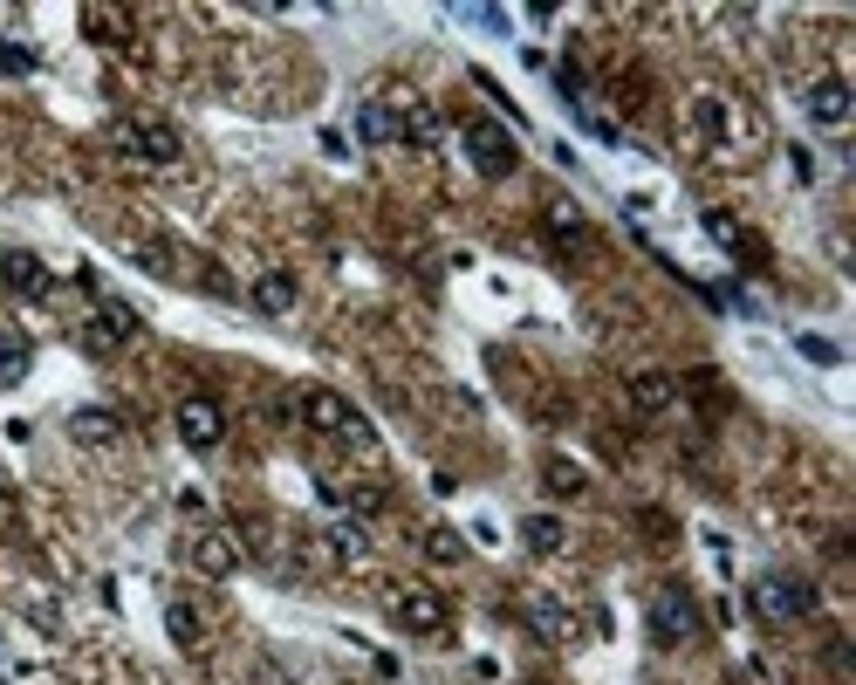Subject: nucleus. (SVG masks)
Masks as SVG:
<instances>
[{"mask_svg":"<svg viewBox=\"0 0 856 685\" xmlns=\"http://www.w3.org/2000/svg\"><path fill=\"white\" fill-rule=\"evenodd\" d=\"M548 494H583V466H568V460H548Z\"/></svg>","mask_w":856,"mask_h":685,"instance_id":"nucleus-23","label":"nucleus"},{"mask_svg":"<svg viewBox=\"0 0 856 685\" xmlns=\"http://www.w3.org/2000/svg\"><path fill=\"white\" fill-rule=\"evenodd\" d=\"M69 439L75 446H117V439H124V419L103 412V405H83V412H69Z\"/></svg>","mask_w":856,"mask_h":685,"instance_id":"nucleus-12","label":"nucleus"},{"mask_svg":"<svg viewBox=\"0 0 856 685\" xmlns=\"http://www.w3.org/2000/svg\"><path fill=\"white\" fill-rule=\"evenodd\" d=\"M295 405H302V419H309L315 432H330V439H343V446H363V453H371V425H363V412L350 405L343 391H330V384H309V391L295 397Z\"/></svg>","mask_w":856,"mask_h":685,"instance_id":"nucleus-2","label":"nucleus"},{"mask_svg":"<svg viewBox=\"0 0 856 685\" xmlns=\"http://www.w3.org/2000/svg\"><path fill=\"white\" fill-rule=\"evenodd\" d=\"M28 364H34L28 336H0V391H14V384L28 377Z\"/></svg>","mask_w":856,"mask_h":685,"instance_id":"nucleus-18","label":"nucleus"},{"mask_svg":"<svg viewBox=\"0 0 856 685\" xmlns=\"http://www.w3.org/2000/svg\"><path fill=\"white\" fill-rule=\"evenodd\" d=\"M644 624H651V637H658V644H685V637H699V603H692L685 583H658V590H651Z\"/></svg>","mask_w":856,"mask_h":685,"instance_id":"nucleus-3","label":"nucleus"},{"mask_svg":"<svg viewBox=\"0 0 856 685\" xmlns=\"http://www.w3.org/2000/svg\"><path fill=\"white\" fill-rule=\"evenodd\" d=\"M692 117H699V131H706V138H726V110H719L713 97H699V103H692Z\"/></svg>","mask_w":856,"mask_h":685,"instance_id":"nucleus-27","label":"nucleus"},{"mask_svg":"<svg viewBox=\"0 0 856 685\" xmlns=\"http://www.w3.org/2000/svg\"><path fill=\"white\" fill-rule=\"evenodd\" d=\"M548 226H555V240H583V213H576V206H555Z\"/></svg>","mask_w":856,"mask_h":685,"instance_id":"nucleus-28","label":"nucleus"},{"mask_svg":"<svg viewBox=\"0 0 856 685\" xmlns=\"http://www.w3.org/2000/svg\"><path fill=\"white\" fill-rule=\"evenodd\" d=\"M521 542H527V548H535V555H562V542H568V528H562V521H555V514H527V521H521Z\"/></svg>","mask_w":856,"mask_h":685,"instance_id":"nucleus-17","label":"nucleus"},{"mask_svg":"<svg viewBox=\"0 0 856 685\" xmlns=\"http://www.w3.org/2000/svg\"><path fill=\"white\" fill-rule=\"evenodd\" d=\"M747 611L761 617V624H802L808 611H815V583L808 576H754L747 583Z\"/></svg>","mask_w":856,"mask_h":685,"instance_id":"nucleus-1","label":"nucleus"},{"mask_svg":"<svg viewBox=\"0 0 856 685\" xmlns=\"http://www.w3.org/2000/svg\"><path fill=\"white\" fill-rule=\"evenodd\" d=\"M165 631L185 644V652H192L199 637H207V631H199V611H192V603H172V611H165Z\"/></svg>","mask_w":856,"mask_h":685,"instance_id":"nucleus-22","label":"nucleus"},{"mask_svg":"<svg viewBox=\"0 0 856 685\" xmlns=\"http://www.w3.org/2000/svg\"><path fill=\"white\" fill-rule=\"evenodd\" d=\"M391 617L412 631V637H439L445 631V596L439 590H397L391 596Z\"/></svg>","mask_w":856,"mask_h":685,"instance_id":"nucleus-7","label":"nucleus"},{"mask_svg":"<svg viewBox=\"0 0 856 685\" xmlns=\"http://www.w3.org/2000/svg\"><path fill=\"white\" fill-rule=\"evenodd\" d=\"M795 350L808 356V364H843V350H836L829 336H795Z\"/></svg>","mask_w":856,"mask_h":685,"instance_id":"nucleus-26","label":"nucleus"},{"mask_svg":"<svg viewBox=\"0 0 856 685\" xmlns=\"http://www.w3.org/2000/svg\"><path fill=\"white\" fill-rule=\"evenodd\" d=\"M172 425H179V439L192 453H213L220 439H226V412L213 405V397H185V405L172 412Z\"/></svg>","mask_w":856,"mask_h":685,"instance_id":"nucleus-6","label":"nucleus"},{"mask_svg":"<svg viewBox=\"0 0 856 685\" xmlns=\"http://www.w3.org/2000/svg\"><path fill=\"white\" fill-rule=\"evenodd\" d=\"M706 233L719 240V248H747V233H741V220H733V213H719V206L706 213Z\"/></svg>","mask_w":856,"mask_h":685,"instance_id":"nucleus-24","label":"nucleus"},{"mask_svg":"<svg viewBox=\"0 0 856 685\" xmlns=\"http://www.w3.org/2000/svg\"><path fill=\"white\" fill-rule=\"evenodd\" d=\"M131 336H138V309L131 302H97V315L83 322V350L90 356H117Z\"/></svg>","mask_w":856,"mask_h":685,"instance_id":"nucleus-5","label":"nucleus"},{"mask_svg":"<svg viewBox=\"0 0 856 685\" xmlns=\"http://www.w3.org/2000/svg\"><path fill=\"white\" fill-rule=\"evenodd\" d=\"M295 295H302V289H295V274H281V268L254 281V309H261V315H289V309H295Z\"/></svg>","mask_w":856,"mask_h":685,"instance_id":"nucleus-16","label":"nucleus"},{"mask_svg":"<svg viewBox=\"0 0 856 685\" xmlns=\"http://www.w3.org/2000/svg\"><path fill=\"white\" fill-rule=\"evenodd\" d=\"M521 617H527V631H535L542 644H568V631H576V617H568L555 596H521Z\"/></svg>","mask_w":856,"mask_h":685,"instance_id":"nucleus-11","label":"nucleus"},{"mask_svg":"<svg viewBox=\"0 0 856 685\" xmlns=\"http://www.w3.org/2000/svg\"><path fill=\"white\" fill-rule=\"evenodd\" d=\"M397 131L412 138V144H439V110H432V103H412V110H397Z\"/></svg>","mask_w":856,"mask_h":685,"instance_id":"nucleus-20","label":"nucleus"},{"mask_svg":"<svg viewBox=\"0 0 856 685\" xmlns=\"http://www.w3.org/2000/svg\"><path fill=\"white\" fill-rule=\"evenodd\" d=\"M356 138H363V144H397V138H404V131H397V110L377 103V97L356 103Z\"/></svg>","mask_w":856,"mask_h":685,"instance_id":"nucleus-15","label":"nucleus"},{"mask_svg":"<svg viewBox=\"0 0 856 685\" xmlns=\"http://www.w3.org/2000/svg\"><path fill=\"white\" fill-rule=\"evenodd\" d=\"M124 144H131L138 158H151V165H179V158H185V138H179L172 124H131Z\"/></svg>","mask_w":856,"mask_h":685,"instance_id":"nucleus-10","label":"nucleus"},{"mask_svg":"<svg viewBox=\"0 0 856 685\" xmlns=\"http://www.w3.org/2000/svg\"><path fill=\"white\" fill-rule=\"evenodd\" d=\"M808 117H815V124H843V117H849V83H843V75H823V83H808Z\"/></svg>","mask_w":856,"mask_h":685,"instance_id":"nucleus-13","label":"nucleus"},{"mask_svg":"<svg viewBox=\"0 0 856 685\" xmlns=\"http://www.w3.org/2000/svg\"><path fill=\"white\" fill-rule=\"evenodd\" d=\"M425 562H439V570L466 562V535L460 528H425Z\"/></svg>","mask_w":856,"mask_h":685,"instance_id":"nucleus-19","label":"nucleus"},{"mask_svg":"<svg viewBox=\"0 0 856 685\" xmlns=\"http://www.w3.org/2000/svg\"><path fill=\"white\" fill-rule=\"evenodd\" d=\"M192 570H199V576H233V570H240V535L199 528V535H192Z\"/></svg>","mask_w":856,"mask_h":685,"instance_id":"nucleus-9","label":"nucleus"},{"mask_svg":"<svg viewBox=\"0 0 856 685\" xmlns=\"http://www.w3.org/2000/svg\"><path fill=\"white\" fill-rule=\"evenodd\" d=\"M0 75H34V49H21V42H0Z\"/></svg>","mask_w":856,"mask_h":685,"instance_id":"nucleus-25","label":"nucleus"},{"mask_svg":"<svg viewBox=\"0 0 856 685\" xmlns=\"http://www.w3.org/2000/svg\"><path fill=\"white\" fill-rule=\"evenodd\" d=\"M631 405H637V412H672V405H678V377L637 371V377H631Z\"/></svg>","mask_w":856,"mask_h":685,"instance_id":"nucleus-14","label":"nucleus"},{"mask_svg":"<svg viewBox=\"0 0 856 685\" xmlns=\"http://www.w3.org/2000/svg\"><path fill=\"white\" fill-rule=\"evenodd\" d=\"M0 281H8L21 302H49V289H56V274L42 268V254H28V248H8V254H0Z\"/></svg>","mask_w":856,"mask_h":685,"instance_id":"nucleus-8","label":"nucleus"},{"mask_svg":"<svg viewBox=\"0 0 856 685\" xmlns=\"http://www.w3.org/2000/svg\"><path fill=\"white\" fill-rule=\"evenodd\" d=\"M83 28L97 34V42H124V34H131V14H124V8H83Z\"/></svg>","mask_w":856,"mask_h":685,"instance_id":"nucleus-21","label":"nucleus"},{"mask_svg":"<svg viewBox=\"0 0 856 685\" xmlns=\"http://www.w3.org/2000/svg\"><path fill=\"white\" fill-rule=\"evenodd\" d=\"M460 144H466V158H473V172H480V179H494V185H501V179H514V165H521V144H514L501 124H466V131H460Z\"/></svg>","mask_w":856,"mask_h":685,"instance_id":"nucleus-4","label":"nucleus"}]
</instances>
